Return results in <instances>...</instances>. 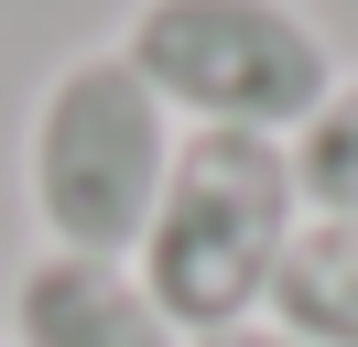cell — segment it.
Instances as JSON below:
<instances>
[{
    "label": "cell",
    "mask_w": 358,
    "mask_h": 347,
    "mask_svg": "<svg viewBox=\"0 0 358 347\" xmlns=\"http://www.w3.org/2000/svg\"><path fill=\"white\" fill-rule=\"evenodd\" d=\"M271 325L304 347H358V217H304L271 282Z\"/></svg>",
    "instance_id": "obj_5"
},
{
    "label": "cell",
    "mask_w": 358,
    "mask_h": 347,
    "mask_svg": "<svg viewBox=\"0 0 358 347\" xmlns=\"http://www.w3.org/2000/svg\"><path fill=\"white\" fill-rule=\"evenodd\" d=\"M196 347H304V337H282V325L261 315V325H228V337H196Z\"/></svg>",
    "instance_id": "obj_7"
},
{
    "label": "cell",
    "mask_w": 358,
    "mask_h": 347,
    "mask_svg": "<svg viewBox=\"0 0 358 347\" xmlns=\"http://www.w3.org/2000/svg\"><path fill=\"white\" fill-rule=\"evenodd\" d=\"M174 108L131 76V65L98 43V55H66L44 76L22 120V195H33V228L44 250L76 260H131L141 228H152V195L174 174Z\"/></svg>",
    "instance_id": "obj_2"
},
{
    "label": "cell",
    "mask_w": 358,
    "mask_h": 347,
    "mask_svg": "<svg viewBox=\"0 0 358 347\" xmlns=\"http://www.w3.org/2000/svg\"><path fill=\"white\" fill-rule=\"evenodd\" d=\"M11 347H185L174 315L141 293L131 260H76L33 250L11 271Z\"/></svg>",
    "instance_id": "obj_4"
},
{
    "label": "cell",
    "mask_w": 358,
    "mask_h": 347,
    "mask_svg": "<svg viewBox=\"0 0 358 347\" xmlns=\"http://www.w3.org/2000/svg\"><path fill=\"white\" fill-rule=\"evenodd\" d=\"M293 239H304L293 152L250 141V130H185L131 271H141V293L174 315V337L196 347V337H228V325L271 315V282H282Z\"/></svg>",
    "instance_id": "obj_1"
},
{
    "label": "cell",
    "mask_w": 358,
    "mask_h": 347,
    "mask_svg": "<svg viewBox=\"0 0 358 347\" xmlns=\"http://www.w3.org/2000/svg\"><path fill=\"white\" fill-rule=\"evenodd\" d=\"M282 152H293V195H304V217H358V76H336L326 108H315Z\"/></svg>",
    "instance_id": "obj_6"
},
{
    "label": "cell",
    "mask_w": 358,
    "mask_h": 347,
    "mask_svg": "<svg viewBox=\"0 0 358 347\" xmlns=\"http://www.w3.org/2000/svg\"><path fill=\"white\" fill-rule=\"evenodd\" d=\"M174 130H250L293 141L336 87V43L304 0H141L109 43Z\"/></svg>",
    "instance_id": "obj_3"
}]
</instances>
